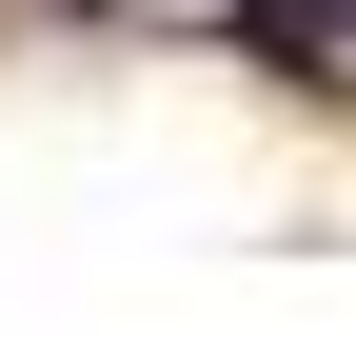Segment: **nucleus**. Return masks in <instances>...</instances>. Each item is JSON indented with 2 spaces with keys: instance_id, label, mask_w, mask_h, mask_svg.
Segmentation results:
<instances>
[{
  "instance_id": "f257e3e1",
  "label": "nucleus",
  "mask_w": 356,
  "mask_h": 337,
  "mask_svg": "<svg viewBox=\"0 0 356 337\" xmlns=\"http://www.w3.org/2000/svg\"><path fill=\"white\" fill-rule=\"evenodd\" d=\"M257 20H317V40H356V0H257Z\"/></svg>"
}]
</instances>
